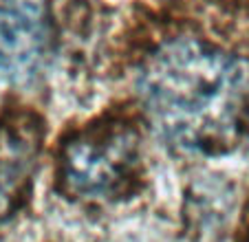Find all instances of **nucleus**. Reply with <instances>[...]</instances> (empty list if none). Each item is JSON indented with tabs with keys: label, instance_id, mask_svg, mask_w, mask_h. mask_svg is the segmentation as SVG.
<instances>
[{
	"label": "nucleus",
	"instance_id": "7ed1b4c3",
	"mask_svg": "<svg viewBox=\"0 0 249 242\" xmlns=\"http://www.w3.org/2000/svg\"><path fill=\"white\" fill-rule=\"evenodd\" d=\"M53 49L47 0H0V77L27 84L42 70Z\"/></svg>",
	"mask_w": 249,
	"mask_h": 242
},
{
	"label": "nucleus",
	"instance_id": "20e7f679",
	"mask_svg": "<svg viewBox=\"0 0 249 242\" xmlns=\"http://www.w3.org/2000/svg\"><path fill=\"white\" fill-rule=\"evenodd\" d=\"M42 141L44 123L36 112L14 108L0 115V225L31 198Z\"/></svg>",
	"mask_w": 249,
	"mask_h": 242
},
{
	"label": "nucleus",
	"instance_id": "f03ea898",
	"mask_svg": "<svg viewBox=\"0 0 249 242\" xmlns=\"http://www.w3.org/2000/svg\"><path fill=\"white\" fill-rule=\"evenodd\" d=\"M139 170V132L124 119H102L75 132L60 150V187L75 198H115Z\"/></svg>",
	"mask_w": 249,
	"mask_h": 242
},
{
	"label": "nucleus",
	"instance_id": "f257e3e1",
	"mask_svg": "<svg viewBox=\"0 0 249 242\" xmlns=\"http://www.w3.org/2000/svg\"><path fill=\"white\" fill-rule=\"evenodd\" d=\"M137 88L159 137L181 152L216 156L249 137V64L201 37L163 42Z\"/></svg>",
	"mask_w": 249,
	"mask_h": 242
}]
</instances>
